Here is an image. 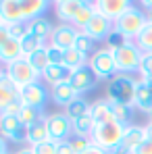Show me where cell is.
<instances>
[{
    "mask_svg": "<svg viewBox=\"0 0 152 154\" xmlns=\"http://www.w3.org/2000/svg\"><path fill=\"white\" fill-rule=\"evenodd\" d=\"M123 135H125V125L113 121V123L96 125L90 137H92V144L100 146V148L108 150V152H117V150H121Z\"/></svg>",
    "mask_w": 152,
    "mask_h": 154,
    "instance_id": "6da1fadb",
    "label": "cell"
},
{
    "mask_svg": "<svg viewBox=\"0 0 152 154\" xmlns=\"http://www.w3.org/2000/svg\"><path fill=\"white\" fill-rule=\"evenodd\" d=\"M135 85L138 79L127 73H117L106 85V98L110 102H121V104H133L135 96Z\"/></svg>",
    "mask_w": 152,
    "mask_h": 154,
    "instance_id": "7a4b0ae2",
    "label": "cell"
},
{
    "mask_svg": "<svg viewBox=\"0 0 152 154\" xmlns=\"http://www.w3.org/2000/svg\"><path fill=\"white\" fill-rule=\"evenodd\" d=\"M146 25H148V15H146V11L140 8V6H131L127 13H123V15L115 21V29H117L119 33H123L127 40H131V42L142 33V29Z\"/></svg>",
    "mask_w": 152,
    "mask_h": 154,
    "instance_id": "3957f363",
    "label": "cell"
},
{
    "mask_svg": "<svg viewBox=\"0 0 152 154\" xmlns=\"http://www.w3.org/2000/svg\"><path fill=\"white\" fill-rule=\"evenodd\" d=\"M4 73L8 75V79L21 90L29 83H36V81H42V73H38L33 69V65L29 63V58H19L11 65H4Z\"/></svg>",
    "mask_w": 152,
    "mask_h": 154,
    "instance_id": "277c9868",
    "label": "cell"
},
{
    "mask_svg": "<svg viewBox=\"0 0 152 154\" xmlns=\"http://www.w3.org/2000/svg\"><path fill=\"white\" fill-rule=\"evenodd\" d=\"M113 56H115V63H117V71L119 73L133 75V73L140 71V63H142L144 52L135 46V42H127L121 48L113 50Z\"/></svg>",
    "mask_w": 152,
    "mask_h": 154,
    "instance_id": "5b68a950",
    "label": "cell"
},
{
    "mask_svg": "<svg viewBox=\"0 0 152 154\" xmlns=\"http://www.w3.org/2000/svg\"><path fill=\"white\" fill-rule=\"evenodd\" d=\"M88 67L92 69V73L96 79H102V81H110L113 77L117 75V63H115V56H113V50L108 48H98L90 56L88 60Z\"/></svg>",
    "mask_w": 152,
    "mask_h": 154,
    "instance_id": "8992f818",
    "label": "cell"
},
{
    "mask_svg": "<svg viewBox=\"0 0 152 154\" xmlns=\"http://www.w3.org/2000/svg\"><path fill=\"white\" fill-rule=\"evenodd\" d=\"M0 135L8 144H27V127L19 121V117L0 115Z\"/></svg>",
    "mask_w": 152,
    "mask_h": 154,
    "instance_id": "52a82bcc",
    "label": "cell"
},
{
    "mask_svg": "<svg viewBox=\"0 0 152 154\" xmlns=\"http://www.w3.org/2000/svg\"><path fill=\"white\" fill-rule=\"evenodd\" d=\"M50 100V90L46 88L44 81H36L29 83L25 88L19 90V102L23 106H36V108H44V104Z\"/></svg>",
    "mask_w": 152,
    "mask_h": 154,
    "instance_id": "ba28073f",
    "label": "cell"
},
{
    "mask_svg": "<svg viewBox=\"0 0 152 154\" xmlns=\"http://www.w3.org/2000/svg\"><path fill=\"white\" fill-rule=\"evenodd\" d=\"M46 125H48L50 140H54V142L71 140V135H73V121L65 112H52V115H48Z\"/></svg>",
    "mask_w": 152,
    "mask_h": 154,
    "instance_id": "9c48e42d",
    "label": "cell"
},
{
    "mask_svg": "<svg viewBox=\"0 0 152 154\" xmlns=\"http://www.w3.org/2000/svg\"><path fill=\"white\" fill-rule=\"evenodd\" d=\"M77 35H79V29L73 23H60L54 27L48 42H50V46H56L60 50H71V48H75Z\"/></svg>",
    "mask_w": 152,
    "mask_h": 154,
    "instance_id": "30bf717a",
    "label": "cell"
},
{
    "mask_svg": "<svg viewBox=\"0 0 152 154\" xmlns=\"http://www.w3.org/2000/svg\"><path fill=\"white\" fill-rule=\"evenodd\" d=\"M94 6L106 19L117 21L123 13H127L131 6H135V0H94Z\"/></svg>",
    "mask_w": 152,
    "mask_h": 154,
    "instance_id": "8fae6325",
    "label": "cell"
},
{
    "mask_svg": "<svg viewBox=\"0 0 152 154\" xmlns=\"http://www.w3.org/2000/svg\"><path fill=\"white\" fill-rule=\"evenodd\" d=\"M113 29H115V21H110V19H106L104 15L96 13L94 19L88 23V27H85L83 31H85L92 40H96V42H106V38L113 33Z\"/></svg>",
    "mask_w": 152,
    "mask_h": 154,
    "instance_id": "7c38bea8",
    "label": "cell"
},
{
    "mask_svg": "<svg viewBox=\"0 0 152 154\" xmlns=\"http://www.w3.org/2000/svg\"><path fill=\"white\" fill-rule=\"evenodd\" d=\"M146 140H148V135H146V125H135V123H131V125L125 127V135H123L121 150L127 152V154H131L140 144H144Z\"/></svg>",
    "mask_w": 152,
    "mask_h": 154,
    "instance_id": "4fadbf2b",
    "label": "cell"
},
{
    "mask_svg": "<svg viewBox=\"0 0 152 154\" xmlns=\"http://www.w3.org/2000/svg\"><path fill=\"white\" fill-rule=\"evenodd\" d=\"M69 83H71V88L77 92V96H83L85 92H90V90L94 88L96 77H94V73H92L90 67H81V69H77V71L71 73Z\"/></svg>",
    "mask_w": 152,
    "mask_h": 154,
    "instance_id": "5bb4252c",
    "label": "cell"
},
{
    "mask_svg": "<svg viewBox=\"0 0 152 154\" xmlns=\"http://www.w3.org/2000/svg\"><path fill=\"white\" fill-rule=\"evenodd\" d=\"M75 98H77V92L71 88L69 81H65V83H56V85H52V88H50V100H52V104L58 106V108H65L67 104H71Z\"/></svg>",
    "mask_w": 152,
    "mask_h": 154,
    "instance_id": "9a60e30c",
    "label": "cell"
},
{
    "mask_svg": "<svg viewBox=\"0 0 152 154\" xmlns=\"http://www.w3.org/2000/svg\"><path fill=\"white\" fill-rule=\"evenodd\" d=\"M90 117L94 119L96 125L113 123V121H115V115H113V102H110L108 98H100V100L92 102V106H90Z\"/></svg>",
    "mask_w": 152,
    "mask_h": 154,
    "instance_id": "2e32d148",
    "label": "cell"
},
{
    "mask_svg": "<svg viewBox=\"0 0 152 154\" xmlns=\"http://www.w3.org/2000/svg\"><path fill=\"white\" fill-rule=\"evenodd\" d=\"M15 100H19V88L8 79V75L2 71L0 73V112L6 110L8 104H13Z\"/></svg>",
    "mask_w": 152,
    "mask_h": 154,
    "instance_id": "e0dca14e",
    "label": "cell"
},
{
    "mask_svg": "<svg viewBox=\"0 0 152 154\" xmlns=\"http://www.w3.org/2000/svg\"><path fill=\"white\" fill-rule=\"evenodd\" d=\"M0 17H2L4 25L25 21L23 11H21V2L19 0H0Z\"/></svg>",
    "mask_w": 152,
    "mask_h": 154,
    "instance_id": "ac0fdd59",
    "label": "cell"
},
{
    "mask_svg": "<svg viewBox=\"0 0 152 154\" xmlns=\"http://www.w3.org/2000/svg\"><path fill=\"white\" fill-rule=\"evenodd\" d=\"M21 2V11L25 21L38 19V17H46L48 8H50L52 0H19Z\"/></svg>",
    "mask_w": 152,
    "mask_h": 154,
    "instance_id": "d6986e66",
    "label": "cell"
},
{
    "mask_svg": "<svg viewBox=\"0 0 152 154\" xmlns=\"http://www.w3.org/2000/svg\"><path fill=\"white\" fill-rule=\"evenodd\" d=\"M71 73H73V71H69L65 65H48L46 71L42 73V81H44L48 88H52V85H56V83L69 81V79H71Z\"/></svg>",
    "mask_w": 152,
    "mask_h": 154,
    "instance_id": "ffe728a7",
    "label": "cell"
},
{
    "mask_svg": "<svg viewBox=\"0 0 152 154\" xmlns=\"http://www.w3.org/2000/svg\"><path fill=\"white\" fill-rule=\"evenodd\" d=\"M133 106L146 115H150L152 110V90L138 77V85H135V96H133Z\"/></svg>",
    "mask_w": 152,
    "mask_h": 154,
    "instance_id": "44dd1931",
    "label": "cell"
},
{
    "mask_svg": "<svg viewBox=\"0 0 152 154\" xmlns=\"http://www.w3.org/2000/svg\"><path fill=\"white\" fill-rule=\"evenodd\" d=\"M54 31V25L52 21H48V17H38V19H31L29 21V33L40 38L42 42H48Z\"/></svg>",
    "mask_w": 152,
    "mask_h": 154,
    "instance_id": "7402d4cb",
    "label": "cell"
},
{
    "mask_svg": "<svg viewBox=\"0 0 152 154\" xmlns=\"http://www.w3.org/2000/svg\"><path fill=\"white\" fill-rule=\"evenodd\" d=\"M81 8V4L77 0H60L54 4V11H56V17L63 21V23H73L77 11Z\"/></svg>",
    "mask_w": 152,
    "mask_h": 154,
    "instance_id": "603a6c76",
    "label": "cell"
},
{
    "mask_svg": "<svg viewBox=\"0 0 152 154\" xmlns=\"http://www.w3.org/2000/svg\"><path fill=\"white\" fill-rule=\"evenodd\" d=\"M19 58H23L21 42H17V40L11 38V40L0 48V63H2V65H11V63H15V60H19Z\"/></svg>",
    "mask_w": 152,
    "mask_h": 154,
    "instance_id": "cb8c5ba5",
    "label": "cell"
},
{
    "mask_svg": "<svg viewBox=\"0 0 152 154\" xmlns=\"http://www.w3.org/2000/svg\"><path fill=\"white\" fill-rule=\"evenodd\" d=\"M46 119H48V117H46ZM46 119H42V121H38L36 125L27 127V146H36V144H40V142L50 140V133H48Z\"/></svg>",
    "mask_w": 152,
    "mask_h": 154,
    "instance_id": "d4e9b609",
    "label": "cell"
},
{
    "mask_svg": "<svg viewBox=\"0 0 152 154\" xmlns=\"http://www.w3.org/2000/svg\"><path fill=\"white\" fill-rule=\"evenodd\" d=\"M90 106H92V102H88L83 96H77L71 104H67V106L63 108V112H65L71 121H75V119H79V117L90 115Z\"/></svg>",
    "mask_w": 152,
    "mask_h": 154,
    "instance_id": "484cf974",
    "label": "cell"
},
{
    "mask_svg": "<svg viewBox=\"0 0 152 154\" xmlns=\"http://www.w3.org/2000/svg\"><path fill=\"white\" fill-rule=\"evenodd\" d=\"M46 117H48V112H46L44 108H36V106H23L21 112H19V121H21L25 127L36 125L38 121H42V119H46Z\"/></svg>",
    "mask_w": 152,
    "mask_h": 154,
    "instance_id": "4316f807",
    "label": "cell"
},
{
    "mask_svg": "<svg viewBox=\"0 0 152 154\" xmlns=\"http://www.w3.org/2000/svg\"><path fill=\"white\" fill-rule=\"evenodd\" d=\"M133 112H135V106L133 104H121V102H113V115H115V121L121 123V125H131L133 121Z\"/></svg>",
    "mask_w": 152,
    "mask_h": 154,
    "instance_id": "83f0119b",
    "label": "cell"
},
{
    "mask_svg": "<svg viewBox=\"0 0 152 154\" xmlns=\"http://www.w3.org/2000/svg\"><path fill=\"white\" fill-rule=\"evenodd\" d=\"M88 60H90V56H85L83 52H79L77 48L65 50V67L69 71H77L81 67H88Z\"/></svg>",
    "mask_w": 152,
    "mask_h": 154,
    "instance_id": "f1b7e54d",
    "label": "cell"
},
{
    "mask_svg": "<svg viewBox=\"0 0 152 154\" xmlns=\"http://www.w3.org/2000/svg\"><path fill=\"white\" fill-rule=\"evenodd\" d=\"M98 11H96V6L94 4H81V8L77 11V15H75V19H73V25L77 27V29H85L88 27V23L94 19V15H96Z\"/></svg>",
    "mask_w": 152,
    "mask_h": 154,
    "instance_id": "f546056e",
    "label": "cell"
},
{
    "mask_svg": "<svg viewBox=\"0 0 152 154\" xmlns=\"http://www.w3.org/2000/svg\"><path fill=\"white\" fill-rule=\"evenodd\" d=\"M96 127V123H94V119L90 117V115H85V117H79L73 121V135H79V137H90L92 135V131Z\"/></svg>",
    "mask_w": 152,
    "mask_h": 154,
    "instance_id": "4dcf8cb0",
    "label": "cell"
},
{
    "mask_svg": "<svg viewBox=\"0 0 152 154\" xmlns=\"http://www.w3.org/2000/svg\"><path fill=\"white\" fill-rule=\"evenodd\" d=\"M48 44H50V42H42L40 38H36V35H31V33H29L27 38L21 40V50H23V56L27 58V56H31L33 52H38L40 48H44V46H48Z\"/></svg>",
    "mask_w": 152,
    "mask_h": 154,
    "instance_id": "1f68e13d",
    "label": "cell"
},
{
    "mask_svg": "<svg viewBox=\"0 0 152 154\" xmlns=\"http://www.w3.org/2000/svg\"><path fill=\"white\" fill-rule=\"evenodd\" d=\"M29 58V63L33 65V69L38 71V73H44L46 71V67L50 65V60H48V46H44V48H40L38 52H33L31 56H27Z\"/></svg>",
    "mask_w": 152,
    "mask_h": 154,
    "instance_id": "d6a6232c",
    "label": "cell"
},
{
    "mask_svg": "<svg viewBox=\"0 0 152 154\" xmlns=\"http://www.w3.org/2000/svg\"><path fill=\"white\" fill-rule=\"evenodd\" d=\"M75 48L79 52H83L85 56H92L96 52V40H92L85 31L79 29V35H77V42H75Z\"/></svg>",
    "mask_w": 152,
    "mask_h": 154,
    "instance_id": "836d02e7",
    "label": "cell"
},
{
    "mask_svg": "<svg viewBox=\"0 0 152 154\" xmlns=\"http://www.w3.org/2000/svg\"><path fill=\"white\" fill-rule=\"evenodd\" d=\"M133 42H135V46L144 52V54H146V52H152V23H148V25L144 27L142 33H140Z\"/></svg>",
    "mask_w": 152,
    "mask_h": 154,
    "instance_id": "e575fe53",
    "label": "cell"
},
{
    "mask_svg": "<svg viewBox=\"0 0 152 154\" xmlns=\"http://www.w3.org/2000/svg\"><path fill=\"white\" fill-rule=\"evenodd\" d=\"M8 33H11V38H13V40L21 42L23 38L29 35V21H19V23L8 25Z\"/></svg>",
    "mask_w": 152,
    "mask_h": 154,
    "instance_id": "d590c367",
    "label": "cell"
},
{
    "mask_svg": "<svg viewBox=\"0 0 152 154\" xmlns=\"http://www.w3.org/2000/svg\"><path fill=\"white\" fill-rule=\"evenodd\" d=\"M33 154H56L58 150V142H54V140H46V142H40V144H36V146H29Z\"/></svg>",
    "mask_w": 152,
    "mask_h": 154,
    "instance_id": "8d00e7d4",
    "label": "cell"
},
{
    "mask_svg": "<svg viewBox=\"0 0 152 154\" xmlns=\"http://www.w3.org/2000/svg\"><path fill=\"white\" fill-rule=\"evenodd\" d=\"M127 42H131V40H127L123 33H119L117 29H113V33L106 38V48H108V50H117V48H121Z\"/></svg>",
    "mask_w": 152,
    "mask_h": 154,
    "instance_id": "74e56055",
    "label": "cell"
},
{
    "mask_svg": "<svg viewBox=\"0 0 152 154\" xmlns=\"http://www.w3.org/2000/svg\"><path fill=\"white\" fill-rule=\"evenodd\" d=\"M69 142H71L73 152H75V154H81L83 150H88V148L92 146V137H79V135H73Z\"/></svg>",
    "mask_w": 152,
    "mask_h": 154,
    "instance_id": "f35d334b",
    "label": "cell"
},
{
    "mask_svg": "<svg viewBox=\"0 0 152 154\" xmlns=\"http://www.w3.org/2000/svg\"><path fill=\"white\" fill-rule=\"evenodd\" d=\"M48 60L50 65H65V50L48 44Z\"/></svg>",
    "mask_w": 152,
    "mask_h": 154,
    "instance_id": "ab89813d",
    "label": "cell"
},
{
    "mask_svg": "<svg viewBox=\"0 0 152 154\" xmlns=\"http://www.w3.org/2000/svg\"><path fill=\"white\" fill-rule=\"evenodd\" d=\"M140 77H152V52H146L140 63Z\"/></svg>",
    "mask_w": 152,
    "mask_h": 154,
    "instance_id": "60d3db41",
    "label": "cell"
},
{
    "mask_svg": "<svg viewBox=\"0 0 152 154\" xmlns=\"http://www.w3.org/2000/svg\"><path fill=\"white\" fill-rule=\"evenodd\" d=\"M56 154H75L73 152V146H71V142L69 140H63V142H58V150Z\"/></svg>",
    "mask_w": 152,
    "mask_h": 154,
    "instance_id": "b9f144b4",
    "label": "cell"
},
{
    "mask_svg": "<svg viewBox=\"0 0 152 154\" xmlns=\"http://www.w3.org/2000/svg\"><path fill=\"white\" fill-rule=\"evenodd\" d=\"M131 154H152V142H148V140H146L144 144H140V146H138V148H135Z\"/></svg>",
    "mask_w": 152,
    "mask_h": 154,
    "instance_id": "7bdbcfd3",
    "label": "cell"
},
{
    "mask_svg": "<svg viewBox=\"0 0 152 154\" xmlns=\"http://www.w3.org/2000/svg\"><path fill=\"white\" fill-rule=\"evenodd\" d=\"M11 40V33H8V25H0V48Z\"/></svg>",
    "mask_w": 152,
    "mask_h": 154,
    "instance_id": "ee69618b",
    "label": "cell"
},
{
    "mask_svg": "<svg viewBox=\"0 0 152 154\" xmlns=\"http://www.w3.org/2000/svg\"><path fill=\"white\" fill-rule=\"evenodd\" d=\"M81 154H115V152H108V150H104V148H100V146H96V144H92L88 150H83Z\"/></svg>",
    "mask_w": 152,
    "mask_h": 154,
    "instance_id": "f6af8a7d",
    "label": "cell"
},
{
    "mask_svg": "<svg viewBox=\"0 0 152 154\" xmlns=\"http://www.w3.org/2000/svg\"><path fill=\"white\" fill-rule=\"evenodd\" d=\"M0 154H11L8 152V142H6L2 135H0Z\"/></svg>",
    "mask_w": 152,
    "mask_h": 154,
    "instance_id": "bcb514c9",
    "label": "cell"
},
{
    "mask_svg": "<svg viewBox=\"0 0 152 154\" xmlns=\"http://www.w3.org/2000/svg\"><path fill=\"white\" fill-rule=\"evenodd\" d=\"M138 2L144 11H152V0H138Z\"/></svg>",
    "mask_w": 152,
    "mask_h": 154,
    "instance_id": "7dc6e473",
    "label": "cell"
},
{
    "mask_svg": "<svg viewBox=\"0 0 152 154\" xmlns=\"http://www.w3.org/2000/svg\"><path fill=\"white\" fill-rule=\"evenodd\" d=\"M146 135H148V142H152V123H146Z\"/></svg>",
    "mask_w": 152,
    "mask_h": 154,
    "instance_id": "c3c4849f",
    "label": "cell"
},
{
    "mask_svg": "<svg viewBox=\"0 0 152 154\" xmlns=\"http://www.w3.org/2000/svg\"><path fill=\"white\" fill-rule=\"evenodd\" d=\"M15 154H33V150H31V148L27 146V148H21V150H17Z\"/></svg>",
    "mask_w": 152,
    "mask_h": 154,
    "instance_id": "681fc988",
    "label": "cell"
},
{
    "mask_svg": "<svg viewBox=\"0 0 152 154\" xmlns=\"http://www.w3.org/2000/svg\"><path fill=\"white\" fill-rule=\"evenodd\" d=\"M140 79H142V81H144V83H146V85L152 90V77H140Z\"/></svg>",
    "mask_w": 152,
    "mask_h": 154,
    "instance_id": "f907efd6",
    "label": "cell"
},
{
    "mask_svg": "<svg viewBox=\"0 0 152 154\" xmlns=\"http://www.w3.org/2000/svg\"><path fill=\"white\" fill-rule=\"evenodd\" d=\"M79 4H94V0H77Z\"/></svg>",
    "mask_w": 152,
    "mask_h": 154,
    "instance_id": "816d5d0a",
    "label": "cell"
},
{
    "mask_svg": "<svg viewBox=\"0 0 152 154\" xmlns=\"http://www.w3.org/2000/svg\"><path fill=\"white\" fill-rule=\"evenodd\" d=\"M146 15H148V23H152V11H146Z\"/></svg>",
    "mask_w": 152,
    "mask_h": 154,
    "instance_id": "f5cc1de1",
    "label": "cell"
},
{
    "mask_svg": "<svg viewBox=\"0 0 152 154\" xmlns=\"http://www.w3.org/2000/svg\"><path fill=\"white\" fill-rule=\"evenodd\" d=\"M115 154H127V152H123V150H117V152H115Z\"/></svg>",
    "mask_w": 152,
    "mask_h": 154,
    "instance_id": "db71d44e",
    "label": "cell"
},
{
    "mask_svg": "<svg viewBox=\"0 0 152 154\" xmlns=\"http://www.w3.org/2000/svg\"><path fill=\"white\" fill-rule=\"evenodd\" d=\"M148 117H150V123H152V110H150V115H148Z\"/></svg>",
    "mask_w": 152,
    "mask_h": 154,
    "instance_id": "11a10c76",
    "label": "cell"
},
{
    "mask_svg": "<svg viewBox=\"0 0 152 154\" xmlns=\"http://www.w3.org/2000/svg\"><path fill=\"white\" fill-rule=\"evenodd\" d=\"M0 25H4V21H2V17H0Z\"/></svg>",
    "mask_w": 152,
    "mask_h": 154,
    "instance_id": "9f6ffc18",
    "label": "cell"
},
{
    "mask_svg": "<svg viewBox=\"0 0 152 154\" xmlns=\"http://www.w3.org/2000/svg\"><path fill=\"white\" fill-rule=\"evenodd\" d=\"M0 65H2V63H0ZM2 71H4V67H0V73H2Z\"/></svg>",
    "mask_w": 152,
    "mask_h": 154,
    "instance_id": "6f0895ef",
    "label": "cell"
},
{
    "mask_svg": "<svg viewBox=\"0 0 152 154\" xmlns=\"http://www.w3.org/2000/svg\"><path fill=\"white\" fill-rule=\"evenodd\" d=\"M52 2H54V4H56V2H60V0H52Z\"/></svg>",
    "mask_w": 152,
    "mask_h": 154,
    "instance_id": "680465c9",
    "label": "cell"
}]
</instances>
